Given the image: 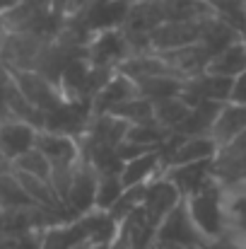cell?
Returning <instances> with one entry per match:
<instances>
[{"mask_svg": "<svg viewBox=\"0 0 246 249\" xmlns=\"http://www.w3.org/2000/svg\"><path fill=\"white\" fill-rule=\"evenodd\" d=\"M186 208L205 240L222 237L227 232V215H225V186L217 179H210L198 191L188 194Z\"/></svg>", "mask_w": 246, "mask_h": 249, "instance_id": "6da1fadb", "label": "cell"}, {"mask_svg": "<svg viewBox=\"0 0 246 249\" xmlns=\"http://www.w3.org/2000/svg\"><path fill=\"white\" fill-rule=\"evenodd\" d=\"M49 41L27 32H5L0 36V61L7 71H34L41 49Z\"/></svg>", "mask_w": 246, "mask_h": 249, "instance_id": "7a4b0ae2", "label": "cell"}, {"mask_svg": "<svg viewBox=\"0 0 246 249\" xmlns=\"http://www.w3.org/2000/svg\"><path fill=\"white\" fill-rule=\"evenodd\" d=\"M203 242H205V237L198 232V228L186 208V201H181L174 211H169L164 215V220L157 225V232H155V245H176V247L198 249Z\"/></svg>", "mask_w": 246, "mask_h": 249, "instance_id": "3957f363", "label": "cell"}, {"mask_svg": "<svg viewBox=\"0 0 246 249\" xmlns=\"http://www.w3.org/2000/svg\"><path fill=\"white\" fill-rule=\"evenodd\" d=\"M131 53L133 51H131V44H128L123 29L97 32V34H92V39L84 49V56L92 66L109 68V71H116Z\"/></svg>", "mask_w": 246, "mask_h": 249, "instance_id": "277c9868", "label": "cell"}, {"mask_svg": "<svg viewBox=\"0 0 246 249\" xmlns=\"http://www.w3.org/2000/svg\"><path fill=\"white\" fill-rule=\"evenodd\" d=\"M128 128L131 124L111 111L92 114L80 136V148H121V143L128 138Z\"/></svg>", "mask_w": 246, "mask_h": 249, "instance_id": "5b68a950", "label": "cell"}, {"mask_svg": "<svg viewBox=\"0 0 246 249\" xmlns=\"http://www.w3.org/2000/svg\"><path fill=\"white\" fill-rule=\"evenodd\" d=\"M217 153V143L213 136H169L164 143V162L171 165H191V162H203L213 160Z\"/></svg>", "mask_w": 246, "mask_h": 249, "instance_id": "8992f818", "label": "cell"}, {"mask_svg": "<svg viewBox=\"0 0 246 249\" xmlns=\"http://www.w3.org/2000/svg\"><path fill=\"white\" fill-rule=\"evenodd\" d=\"M210 17V15H208ZM183 19V22H162L150 32V49L152 51H174L200 41L205 19Z\"/></svg>", "mask_w": 246, "mask_h": 249, "instance_id": "52a82bcc", "label": "cell"}, {"mask_svg": "<svg viewBox=\"0 0 246 249\" xmlns=\"http://www.w3.org/2000/svg\"><path fill=\"white\" fill-rule=\"evenodd\" d=\"M10 73H12L15 85L19 87V92H22L39 111L46 114V111H51V109H56L58 104L66 102L61 87L56 83H51L49 78H44L41 73H36V71H10Z\"/></svg>", "mask_w": 246, "mask_h": 249, "instance_id": "ba28073f", "label": "cell"}, {"mask_svg": "<svg viewBox=\"0 0 246 249\" xmlns=\"http://www.w3.org/2000/svg\"><path fill=\"white\" fill-rule=\"evenodd\" d=\"M213 174L220 184L246 179V131L217 148L213 158Z\"/></svg>", "mask_w": 246, "mask_h": 249, "instance_id": "9c48e42d", "label": "cell"}, {"mask_svg": "<svg viewBox=\"0 0 246 249\" xmlns=\"http://www.w3.org/2000/svg\"><path fill=\"white\" fill-rule=\"evenodd\" d=\"M34 148L44 153V158L51 162V167H73L82 160L80 138L68 136V133L39 128Z\"/></svg>", "mask_w": 246, "mask_h": 249, "instance_id": "30bf717a", "label": "cell"}, {"mask_svg": "<svg viewBox=\"0 0 246 249\" xmlns=\"http://www.w3.org/2000/svg\"><path fill=\"white\" fill-rule=\"evenodd\" d=\"M181 94H183V99L188 104H198V102L225 104V102H230V94H232V78H225V75H215L210 71H203L198 75L186 78Z\"/></svg>", "mask_w": 246, "mask_h": 249, "instance_id": "8fae6325", "label": "cell"}, {"mask_svg": "<svg viewBox=\"0 0 246 249\" xmlns=\"http://www.w3.org/2000/svg\"><path fill=\"white\" fill-rule=\"evenodd\" d=\"M94 194H97V169L82 155V160L75 165L73 184H70V191L66 198V208L70 211L73 218L94 211Z\"/></svg>", "mask_w": 246, "mask_h": 249, "instance_id": "7c38bea8", "label": "cell"}, {"mask_svg": "<svg viewBox=\"0 0 246 249\" xmlns=\"http://www.w3.org/2000/svg\"><path fill=\"white\" fill-rule=\"evenodd\" d=\"M181 201H183L181 191H179L164 174L145 184L143 208H145V213H148V218H150V223H152L155 228L164 220V215H166L169 211H174Z\"/></svg>", "mask_w": 246, "mask_h": 249, "instance_id": "4fadbf2b", "label": "cell"}, {"mask_svg": "<svg viewBox=\"0 0 246 249\" xmlns=\"http://www.w3.org/2000/svg\"><path fill=\"white\" fill-rule=\"evenodd\" d=\"M140 97L138 92V85L133 78H128L126 73L121 71H114V75L106 80V85L94 94L92 99V114H104V111H111L131 99Z\"/></svg>", "mask_w": 246, "mask_h": 249, "instance_id": "5bb4252c", "label": "cell"}, {"mask_svg": "<svg viewBox=\"0 0 246 249\" xmlns=\"http://www.w3.org/2000/svg\"><path fill=\"white\" fill-rule=\"evenodd\" d=\"M164 148H155L148 153H140L131 160H126L121 167V181L126 186H143L164 174Z\"/></svg>", "mask_w": 246, "mask_h": 249, "instance_id": "9a60e30c", "label": "cell"}, {"mask_svg": "<svg viewBox=\"0 0 246 249\" xmlns=\"http://www.w3.org/2000/svg\"><path fill=\"white\" fill-rule=\"evenodd\" d=\"M36 133H39V128L27 121L2 119L0 121V150L5 153V158L10 162H15L19 155H24L27 150L34 148Z\"/></svg>", "mask_w": 246, "mask_h": 249, "instance_id": "2e32d148", "label": "cell"}, {"mask_svg": "<svg viewBox=\"0 0 246 249\" xmlns=\"http://www.w3.org/2000/svg\"><path fill=\"white\" fill-rule=\"evenodd\" d=\"M164 177H166V179L181 191V196L186 198L188 194L198 191V189L205 186L210 179H215V174H213V160L191 162V165L164 167Z\"/></svg>", "mask_w": 246, "mask_h": 249, "instance_id": "e0dca14e", "label": "cell"}, {"mask_svg": "<svg viewBox=\"0 0 246 249\" xmlns=\"http://www.w3.org/2000/svg\"><path fill=\"white\" fill-rule=\"evenodd\" d=\"M246 131V104L239 102H225L213 121V128H210V136L213 141L220 145H225L227 141H232L234 136L244 133Z\"/></svg>", "mask_w": 246, "mask_h": 249, "instance_id": "ac0fdd59", "label": "cell"}, {"mask_svg": "<svg viewBox=\"0 0 246 249\" xmlns=\"http://www.w3.org/2000/svg\"><path fill=\"white\" fill-rule=\"evenodd\" d=\"M164 22L162 7H160V0H148V2H131V10L126 15V22H123V32L126 34H145L150 36V32L155 27H160Z\"/></svg>", "mask_w": 246, "mask_h": 249, "instance_id": "d6986e66", "label": "cell"}, {"mask_svg": "<svg viewBox=\"0 0 246 249\" xmlns=\"http://www.w3.org/2000/svg\"><path fill=\"white\" fill-rule=\"evenodd\" d=\"M225 186V215H227V232L246 237V179Z\"/></svg>", "mask_w": 246, "mask_h": 249, "instance_id": "ffe728a7", "label": "cell"}, {"mask_svg": "<svg viewBox=\"0 0 246 249\" xmlns=\"http://www.w3.org/2000/svg\"><path fill=\"white\" fill-rule=\"evenodd\" d=\"M210 73L215 75H225V78H237L242 71H246V36L230 44L227 49L217 51L210 61H208V68Z\"/></svg>", "mask_w": 246, "mask_h": 249, "instance_id": "44dd1931", "label": "cell"}, {"mask_svg": "<svg viewBox=\"0 0 246 249\" xmlns=\"http://www.w3.org/2000/svg\"><path fill=\"white\" fill-rule=\"evenodd\" d=\"M152 111L160 126H164L166 131H176L183 124V119L191 114V104L183 99V94H171V97L152 102Z\"/></svg>", "mask_w": 246, "mask_h": 249, "instance_id": "7402d4cb", "label": "cell"}, {"mask_svg": "<svg viewBox=\"0 0 246 249\" xmlns=\"http://www.w3.org/2000/svg\"><path fill=\"white\" fill-rule=\"evenodd\" d=\"M126 191V184L121 181V172H97V194H94V208L111 211L114 203Z\"/></svg>", "mask_w": 246, "mask_h": 249, "instance_id": "603a6c76", "label": "cell"}, {"mask_svg": "<svg viewBox=\"0 0 246 249\" xmlns=\"http://www.w3.org/2000/svg\"><path fill=\"white\" fill-rule=\"evenodd\" d=\"M164 22H183V19H203L210 12V7L200 0H160Z\"/></svg>", "mask_w": 246, "mask_h": 249, "instance_id": "cb8c5ba5", "label": "cell"}, {"mask_svg": "<svg viewBox=\"0 0 246 249\" xmlns=\"http://www.w3.org/2000/svg\"><path fill=\"white\" fill-rule=\"evenodd\" d=\"M0 206L2 208H27V206H36L29 194L24 191V186L19 184L17 174L10 169L5 174H0Z\"/></svg>", "mask_w": 246, "mask_h": 249, "instance_id": "d4e9b609", "label": "cell"}, {"mask_svg": "<svg viewBox=\"0 0 246 249\" xmlns=\"http://www.w3.org/2000/svg\"><path fill=\"white\" fill-rule=\"evenodd\" d=\"M200 2H205L213 15L222 17L246 36V0H200Z\"/></svg>", "mask_w": 246, "mask_h": 249, "instance_id": "484cf974", "label": "cell"}, {"mask_svg": "<svg viewBox=\"0 0 246 249\" xmlns=\"http://www.w3.org/2000/svg\"><path fill=\"white\" fill-rule=\"evenodd\" d=\"M111 114L126 119L131 126H133V124H145V121H152V119H155L152 102L145 99V97H135V99H131V102H126V104L116 107V109H111Z\"/></svg>", "mask_w": 246, "mask_h": 249, "instance_id": "4316f807", "label": "cell"}, {"mask_svg": "<svg viewBox=\"0 0 246 249\" xmlns=\"http://www.w3.org/2000/svg\"><path fill=\"white\" fill-rule=\"evenodd\" d=\"M12 169L17 172H24V174H34V177H41V179H51V162L44 158L41 150L32 148L27 150L24 155H19L15 162H12Z\"/></svg>", "mask_w": 246, "mask_h": 249, "instance_id": "83f0119b", "label": "cell"}, {"mask_svg": "<svg viewBox=\"0 0 246 249\" xmlns=\"http://www.w3.org/2000/svg\"><path fill=\"white\" fill-rule=\"evenodd\" d=\"M143 196H145V184L143 186H126V191L121 194V198L114 203V208L109 213L121 223L131 211H135L138 206H143Z\"/></svg>", "mask_w": 246, "mask_h": 249, "instance_id": "f1b7e54d", "label": "cell"}, {"mask_svg": "<svg viewBox=\"0 0 246 249\" xmlns=\"http://www.w3.org/2000/svg\"><path fill=\"white\" fill-rule=\"evenodd\" d=\"M0 242H2V249H41L44 230H32V232L12 235V237H0Z\"/></svg>", "mask_w": 246, "mask_h": 249, "instance_id": "f546056e", "label": "cell"}, {"mask_svg": "<svg viewBox=\"0 0 246 249\" xmlns=\"http://www.w3.org/2000/svg\"><path fill=\"white\" fill-rule=\"evenodd\" d=\"M198 249H246V237L234 235V232H225L222 237L205 240Z\"/></svg>", "mask_w": 246, "mask_h": 249, "instance_id": "4dcf8cb0", "label": "cell"}, {"mask_svg": "<svg viewBox=\"0 0 246 249\" xmlns=\"http://www.w3.org/2000/svg\"><path fill=\"white\" fill-rule=\"evenodd\" d=\"M230 102L246 104V71H242V73L232 80V94H230Z\"/></svg>", "mask_w": 246, "mask_h": 249, "instance_id": "1f68e13d", "label": "cell"}, {"mask_svg": "<svg viewBox=\"0 0 246 249\" xmlns=\"http://www.w3.org/2000/svg\"><path fill=\"white\" fill-rule=\"evenodd\" d=\"M70 2H73V0H51V10H53L58 17H63V19H66V12H68Z\"/></svg>", "mask_w": 246, "mask_h": 249, "instance_id": "d6a6232c", "label": "cell"}, {"mask_svg": "<svg viewBox=\"0 0 246 249\" xmlns=\"http://www.w3.org/2000/svg\"><path fill=\"white\" fill-rule=\"evenodd\" d=\"M10 169H12V162H10V160L5 158V153L0 150V174H5V172H10Z\"/></svg>", "mask_w": 246, "mask_h": 249, "instance_id": "836d02e7", "label": "cell"}, {"mask_svg": "<svg viewBox=\"0 0 246 249\" xmlns=\"http://www.w3.org/2000/svg\"><path fill=\"white\" fill-rule=\"evenodd\" d=\"M19 0H0V12H5V10H10V7H15Z\"/></svg>", "mask_w": 246, "mask_h": 249, "instance_id": "e575fe53", "label": "cell"}, {"mask_svg": "<svg viewBox=\"0 0 246 249\" xmlns=\"http://www.w3.org/2000/svg\"><path fill=\"white\" fill-rule=\"evenodd\" d=\"M155 249H186V247H176V245H155Z\"/></svg>", "mask_w": 246, "mask_h": 249, "instance_id": "d590c367", "label": "cell"}, {"mask_svg": "<svg viewBox=\"0 0 246 249\" xmlns=\"http://www.w3.org/2000/svg\"><path fill=\"white\" fill-rule=\"evenodd\" d=\"M2 215H5V208L0 206V235H2Z\"/></svg>", "mask_w": 246, "mask_h": 249, "instance_id": "8d00e7d4", "label": "cell"}, {"mask_svg": "<svg viewBox=\"0 0 246 249\" xmlns=\"http://www.w3.org/2000/svg\"><path fill=\"white\" fill-rule=\"evenodd\" d=\"M0 34H5V22H2V12H0Z\"/></svg>", "mask_w": 246, "mask_h": 249, "instance_id": "74e56055", "label": "cell"}, {"mask_svg": "<svg viewBox=\"0 0 246 249\" xmlns=\"http://www.w3.org/2000/svg\"><path fill=\"white\" fill-rule=\"evenodd\" d=\"M133 2H148V0H133Z\"/></svg>", "mask_w": 246, "mask_h": 249, "instance_id": "f35d334b", "label": "cell"}, {"mask_svg": "<svg viewBox=\"0 0 246 249\" xmlns=\"http://www.w3.org/2000/svg\"><path fill=\"white\" fill-rule=\"evenodd\" d=\"M0 249H2V242H0Z\"/></svg>", "mask_w": 246, "mask_h": 249, "instance_id": "ab89813d", "label": "cell"}, {"mask_svg": "<svg viewBox=\"0 0 246 249\" xmlns=\"http://www.w3.org/2000/svg\"><path fill=\"white\" fill-rule=\"evenodd\" d=\"M150 249H155V247H150Z\"/></svg>", "mask_w": 246, "mask_h": 249, "instance_id": "60d3db41", "label": "cell"}, {"mask_svg": "<svg viewBox=\"0 0 246 249\" xmlns=\"http://www.w3.org/2000/svg\"><path fill=\"white\" fill-rule=\"evenodd\" d=\"M0 36H2V34H0Z\"/></svg>", "mask_w": 246, "mask_h": 249, "instance_id": "b9f144b4", "label": "cell"}]
</instances>
